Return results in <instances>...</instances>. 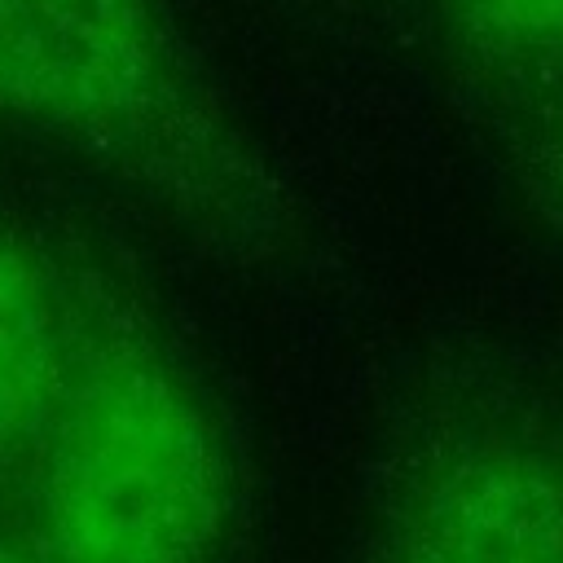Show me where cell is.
<instances>
[{"instance_id": "1", "label": "cell", "mask_w": 563, "mask_h": 563, "mask_svg": "<svg viewBox=\"0 0 563 563\" xmlns=\"http://www.w3.org/2000/svg\"><path fill=\"white\" fill-rule=\"evenodd\" d=\"M0 114L114 172L216 246L290 242L286 185L163 0H0Z\"/></svg>"}, {"instance_id": "2", "label": "cell", "mask_w": 563, "mask_h": 563, "mask_svg": "<svg viewBox=\"0 0 563 563\" xmlns=\"http://www.w3.org/2000/svg\"><path fill=\"white\" fill-rule=\"evenodd\" d=\"M31 457L48 563H220L238 510L224 431L185 365L97 277H79L70 378Z\"/></svg>"}, {"instance_id": "3", "label": "cell", "mask_w": 563, "mask_h": 563, "mask_svg": "<svg viewBox=\"0 0 563 563\" xmlns=\"http://www.w3.org/2000/svg\"><path fill=\"white\" fill-rule=\"evenodd\" d=\"M374 563H563L554 453L501 422L444 427L409 462Z\"/></svg>"}, {"instance_id": "4", "label": "cell", "mask_w": 563, "mask_h": 563, "mask_svg": "<svg viewBox=\"0 0 563 563\" xmlns=\"http://www.w3.org/2000/svg\"><path fill=\"white\" fill-rule=\"evenodd\" d=\"M79 339V277L0 229V462L35 453L66 391Z\"/></svg>"}, {"instance_id": "5", "label": "cell", "mask_w": 563, "mask_h": 563, "mask_svg": "<svg viewBox=\"0 0 563 563\" xmlns=\"http://www.w3.org/2000/svg\"><path fill=\"white\" fill-rule=\"evenodd\" d=\"M457 44L497 70L563 66V0H440Z\"/></svg>"}, {"instance_id": "6", "label": "cell", "mask_w": 563, "mask_h": 563, "mask_svg": "<svg viewBox=\"0 0 563 563\" xmlns=\"http://www.w3.org/2000/svg\"><path fill=\"white\" fill-rule=\"evenodd\" d=\"M545 154H550V180H554V189H559V198H563V110H559V119H554V128H550Z\"/></svg>"}, {"instance_id": "7", "label": "cell", "mask_w": 563, "mask_h": 563, "mask_svg": "<svg viewBox=\"0 0 563 563\" xmlns=\"http://www.w3.org/2000/svg\"><path fill=\"white\" fill-rule=\"evenodd\" d=\"M0 563H48L40 550H22V545H9L0 541Z\"/></svg>"}, {"instance_id": "8", "label": "cell", "mask_w": 563, "mask_h": 563, "mask_svg": "<svg viewBox=\"0 0 563 563\" xmlns=\"http://www.w3.org/2000/svg\"><path fill=\"white\" fill-rule=\"evenodd\" d=\"M554 466H559V484H563V449L554 453Z\"/></svg>"}]
</instances>
